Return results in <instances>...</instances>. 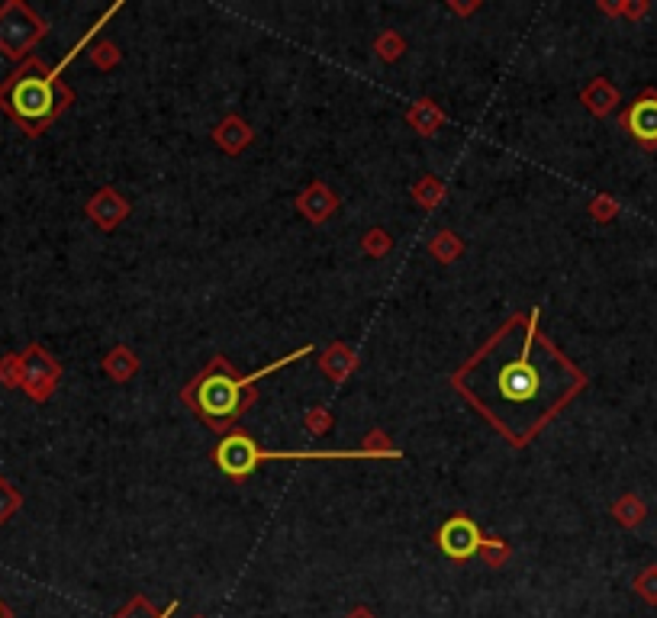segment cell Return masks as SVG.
Instances as JSON below:
<instances>
[{"label":"cell","mask_w":657,"mask_h":618,"mask_svg":"<svg viewBox=\"0 0 657 618\" xmlns=\"http://www.w3.org/2000/svg\"><path fill=\"white\" fill-rule=\"evenodd\" d=\"M451 387L513 448H525L590 387V377L548 339L535 306L509 316L451 373Z\"/></svg>","instance_id":"cell-1"},{"label":"cell","mask_w":657,"mask_h":618,"mask_svg":"<svg viewBox=\"0 0 657 618\" xmlns=\"http://www.w3.org/2000/svg\"><path fill=\"white\" fill-rule=\"evenodd\" d=\"M306 355H312V345L296 348V351H290L287 357L271 361L268 367H262V371H255V373H239L229 357L216 355L210 365L197 373L194 381L181 389V399L200 415L203 422L210 425L213 432L229 435L236 429L239 419L255 406V399H258V387H255V383L264 381L268 373L280 371V367L294 365V361H304Z\"/></svg>","instance_id":"cell-2"},{"label":"cell","mask_w":657,"mask_h":618,"mask_svg":"<svg viewBox=\"0 0 657 618\" xmlns=\"http://www.w3.org/2000/svg\"><path fill=\"white\" fill-rule=\"evenodd\" d=\"M61 68L65 61L59 68H49L43 59L29 55L0 81V110L23 129V136H43L75 103V91L61 81Z\"/></svg>","instance_id":"cell-3"},{"label":"cell","mask_w":657,"mask_h":618,"mask_svg":"<svg viewBox=\"0 0 657 618\" xmlns=\"http://www.w3.org/2000/svg\"><path fill=\"white\" fill-rule=\"evenodd\" d=\"M371 461V454L364 448L358 451H264L258 448V441L242 429H232L223 435L216 448H213V464L219 467V474H226L229 480H245L258 470L264 461Z\"/></svg>","instance_id":"cell-4"},{"label":"cell","mask_w":657,"mask_h":618,"mask_svg":"<svg viewBox=\"0 0 657 618\" xmlns=\"http://www.w3.org/2000/svg\"><path fill=\"white\" fill-rule=\"evenodd\" d=\"M45 33L49 23L23 0H7L0 7V55H7L10 61L29 59V52Z\"/></svg>","instance_id":"cell-5"},{"label":"cell","mask_w":657,"mask_h":618,"mask_svg":"<svg viewBox=\"0 0 657 618\" xmlns=\"http://www.w3.org/2000/svg\"><path fill=\"white\" fill-rule=\"evenodd\" d=\"M20 367H23V383L20 387L26 389V397L36 399V403H45L61 381V365L43 345H29L20 355Z\"/></svg>","instance_id":"cell-6"},{"label":"cell","mask_w":657,"mask_h":618,"mask_svg":"<svg viewBox=\"0 0 657 618\" xmlns=\"http://www.w3.org/2000/svg\"><path fill=\"white\" fill-rule=\"evenodd\" d=\"M619 126L645 148L657 152V87H645L619 116Z\"/></svg>","instance_id":"cell-7"},{"label":"cell","mask_w":657,"mask_h":618,"mask_svg":"<svg viewBox=\"0 0 657 618\" xmlns=\"http://www.w3.org/2000/svg\"><path fill=\"white\" fill-rule=\"evenodd\" d=\"M438 548H442V554L451 560H471L481 554V544H483V532L481 526L474 522L471 516H464V512H458V516H451L445 522V526L438 528L435 534Z\"/></svg>","instance_id":"cell-8"},{"label":"cell","mask_w":657,"mask_h":618,"mask_svg":"<svg viewBox=\"0 0 657 618\" xmlns=\"http://www.w3.org/2000/svg\"><path fill=\"white\" fill-rule=\"evenodd\" d=\"M87 216H91L101 229H113L119 220H126L129 216V204L117 194V190H110L107 187V190H101V194L87 204Z\"/></svg>","instance_id":"cell-9"},{"label":"cell","mask_w":657,"mask_h":618,"mask_svg":"<svg viewBox=\"0 0 657 618\" xmlns=\"http://www.w3.org/2000/svg\"><path fill=\"white\" fill-rule=\"evenodd\" d=\"M296 206H300V213H304L310 222H322V220H328V216L336 213L338 197L332 194L326 184H320V181H316V184H310L304 194H300Z\"/></svg>","instance_id":"cell-10"},{"label":"cell","mask_w":657,"mask_h":618,"mask_svg":"<svg viewBox=\"0 0 657 618\" xmlns=\"http://www.w3.org/2000/svg\"><path fill=\"white\" fill-rule=\"evenodd\" d=\"M580 100L593 116H609V113L619 107L622 97H619V91H615V84L609 81V77H593L590 84L583 87Z\"/></svg>","instance_id":"cell-11"},{"label":"cell","mask_w":657,"mask_h":618,"mask_svg":"<svg viewBox=\"0 0 657 618\" xmlns=\"http://www.w3.org/2000/svg\"><path fill=\"white\" fill-rule=\"evenodd\" d=\"M213 139H216L219 148H226L229 155H239L245 148V145L252 142L255 132L248 126H245L239 116H226L223 123L216 126V132H213Z\"/></svg>","instance_id":"cell-12"},{"label":"cell","mask_w":657,"mask_h":618,"mask_svg":"<svg viewBox=\"0 0 657 618\" xmlns=\"http://www.w3.org/2000/svg\"><path fill=\"white\" fill-rule=\"evenodd\" d=\"M612 516H615V522H619V526L638 528L641 522H645V516H648V506H645V502H641L635 493H625L622 500H615Z\"/></svg>","instance_id":"cell-13"},{"label":"cell","mask_w":657,"mask_h":618,"mask_svg":"<svg viewBox=\"0 0 657 618\" xmlns=\"http://www.w3.org/2000/svg\"><path fill=\"white\" fill-rule=\"evenodd\" d=\"M410 123L419 129L422 136H429V132H435L445 123V116H442V110L432 100H416V107L410 110Z\"/></svg>","instance_id":"cell-14"},{"label":"cell","mask_w":657,"mask_h":618,"mask_svg":"<svg viewBox=\"0 0 657 618\" xmlns=\"http://www.w3.org/2000/svg\"><path fill=\"white\" fill-rule=\"evenodd\" d=\"M174 612H177V602H171L165 612H155V606L145 596H133L113 618H171Z\"/></svg>","instance_id":"cell-15"},{"label":"cell","mask_w":657,"mask_h":618,"mask_svg":"<svg viewBox=\"0 0 657 618\" xmlns=\"http://www.w3.org/2000/svg\"><path fill=\"white\" fill-rule=\"evenodd\" d=\"M320 367H322V371H326V373H332L336 381H342V377H345L348 371H354V357L345 351V345H336V348H332V351H326V355H322Z\"/></svg>","instance_id":"cell-16"},{"label":"cell","mask_w":657,"mask_h":618,"mask_svg":"<svg viewBox=\"0 0 657 618\" xmlns=\"http://www.w3.org/2000/svg\"><path fill=\"white\" fill-rule=\"evenodd\" d=\"M20 506H23V493H20L7 477H0V526L17 516Z\"/></svg>","instance_id":"cell-17"},{"label":"cell","mask_w":657,"mask_h":618,"mask_svg":"<svg viewBox=\"0 0 657 618\" xmlns=\"http://www.w3.org/2000/svg\"><path fill=\"white\" fill-rule=\"evenodd\" d=\"M429 252L432 254H435V258H438V261H455V258H458V254H461L464 252V245H461V242H458V238L455 236H451V232H438V238H432V242H429Z\"/></svg>","instance_id":"cell-18"},{"label":"cell","mask_w":657,"mask_h":618,"mask_svg":"<svg viewBox=\"0 0 657 618\" xmlns=\"http://www.w3.org/2000/svg\"><path fill=\"white\" fill-rule=\"evenodd\" d=\"M635 593L648 602V606H657V567H645L635 576Z\"/></svg>","instance_id":"cell-19"},{"label":"cell","mask_w":657,"mask_h":618,"mask_svg":"<svg viewBox=\"0 0 657 618\" xmlns=\"http://www.w3.org/2000/svg\"><path fill=\"white\" fill-rule=\"evenodd\" d=\"M481 554H483V560H487L490 567H499L503 560H509V544H506L503 538H497V534H490V538H483Z\"/></svg>","instance_id":"cell-20"},{"label":"cell","mask_w":657,"mask_h":618,"mask_svg":"<svg viewBox=\"0 0 657 618\" xmlns=\"http://www.w3.org/2000/svg\"><path fill=\"white\" fill-rule=\"evenodd\" d=\"M0 383L7 389L20 387L23 383V367H20V355H7L0 357Z\"/></svg>","instance_id":"cell-21"},{"label":"cell","mask_w":657,"mask_h":618,"mask_svg":"<svg viewBox=\"0 0 657 618\" xmlns=\"http://www.w3.org/2000/svg\"><path fill=\"white\" fill-rule=\"evenodd\" d=\"M590 216L596 222H609V220H615V216H619V204H615L612 197L609 194H599L596 200H593V206H590Z\"/></svg>","instance_id":"cell-22"},{"label":"cell","mask_w":657,"mask_h":618,"mask_svg":"<svg viewBox=\"0 0 657 618\" xmlns=\"http://www.w3.org/2000/svg\"><path fill=\"white\" fill-rule=\"evenodd\" d=\"M400 52H403V43H400V36L387 33L384 39H377V55H384L387 61H393Z\"/></svg>","instance_id":"cell-23"},{"label":"cell","mask_w":657,"mask_h":618,"mask_svg":"<svg viewBox=\"0 0 657 618\" xmlns=\"http://www.w3.org/2000/svg\"><path fill=\"white\" fill-rule=\"evenodd\" d=\"M91 59H93V65H101V68H113L119 55H117V49H113V45L103 43V45H97V49L91 52Z\"/></svg>","instance_id":"cell-24"},{"label":"cell","mask_w":657,"mask_h":618,"mask_svg":"<svg viewBox=\"0 0 657 618\" xmlns=\"http://www.w3.org/2000/svg\"><path fill=\"white\" fill-rule=\"evenodd\" d=\"M306 425H310L312 432H326V429H332V415H328L322 406H316V409L306 413Z\"/></svg>","instance_id":"cell-25"},{"label":"cell","mask_w":657,"mask_h":618,"mask_svg":"<svg viewBox=\"0 0 657 618\" xmlns=\"http://www.w3.org/2000/svg\"><path fill=\"white\" fill-rule=\"evenodd\" d=\"M648 4H619V13H622V17H629V20H638V17H645V13H648Z\"/></svg>","instance_id":"cell-26"},{"label":"cell","mask_w":657,"mask_h":618,"mask_svg":"<svg viewBox=\"0 0 657 618\" xmlns=\"http://www.w3.org/2000/svg\"><path fill=\"white\" fill-rule=\"evenodd\" d=\"M348 618H371V612H368V609H354Z\"/></svg>","instance_id":"cell-27"},{"label":"cell","mask_w":657,"mask_h":618,"mask_svg":"<svg viewBox=\"0 0 657 618\" xmlns=\"http://www.w3.org/2000/svg\"><path fill=\"white\" fill-rule=\"evenodd\" d=\"M0 618H13V615H10V609H7V606H4V602H0Z\"/></svg>","instance_id":"cell-28"}]
</instances>
